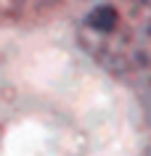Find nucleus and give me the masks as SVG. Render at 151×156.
<instances>
[{
	"instance_id": "f257e3e1",
	"label": "nucleus",
	"mask_w": 151,
	"mask_h": 156,
	"mask_svg": "<svg viewBox=\"0 0 151 156\" xmlns=\"http://www.w3.org/2000/svg\"><path fill=\"white\" fill-rule=\"evenodd\" d=\"M151 0H82L77 37L85 53L117 77H143L149 69Z\"/></svg>"
}]
</instances>
